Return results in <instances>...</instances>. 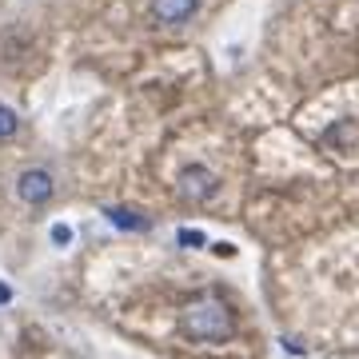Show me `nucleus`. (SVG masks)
I'll return each instance as SVG.
<instances>
[{
    "label": "nucleus",
    "mask_w": 359,
    "mask_h": 359,
    "mask_svg": "<svg viewBox=\"0 0 359 359\" xmlns=\"http://www.w3.org/2000/svg\"><path fill=\"white\" fill-rule=\"evenodd\" d=\"M16 196L25 200V204H48L52 200V172H44V168H28V172H20V180H16Z\"/></svg>",
    "instance_id": "2"
},
{
    "label": "nucleus",
    "mask_w": 359,
    "mask_h": 359,
    "mask_svg": "<svg viewBox=\"0 0 359 359\" xmlns=\"http://www.w3.org/2000/svg\"><path fill=\"white\" fill-rule=\"evenodd\" d=\"M180 244H184V248H200V244H204V236L192 231V228H184V231H180Z\"/></svg>",
    "instance_id": "7"
},
{
    "label": "nucleus",
    "mask_w": 359,
    "mask_h": 359,
    "mask_svg": "<svg viewBox=\"0 0 359 359\" xmlns=\"http://www.w3.org/2000/svg\"><path fill=\"white\" fill-rule=\"evenodd\" d=\"M8 299H13V292H8V283H0V308H4Z\"/></svg>",
    "instance_id": "10"
},
{
    "label": "nucleus",
    "mask_w": 359,
    "mask_h": 359,
    "mask_svg": "<svg viewBox=\"0 0 359 359\" xmlns=\"http://www.w3.org/2000/svg\"><path fill=\"white\" fill-rule=\"evenodd\" d=\"M104 216L112 219L116 228H128V231H144V228H148V219L136 216V212H128V208H104Z\"/></svg>",
    "instance_id": "5"
},
{
    "label": "nucleus",
    "mask_w": 359,
    "mask_h": 359,
    "mask_svg": "<svg viewBox=\"0 0 359 359\" xmlns=\"http://www.w3.org/2000/svg\"><path fill=\"white\" fill-rule=\"evenodd\" d=\"M180 327L188 335H196V339H228L236 332V316H231V308L224 299L200 295V299H192L180 311Z\"/></svg>",
    "instance_id": "1"
},
{
    "label": "nucleus",
    "mask_w": 359,
    "mask_h": 359,
    "mask_svg": "<svg viewBox=\"0 0 359 359\" xmlns=\"http://www.w3.org/2000/svg\"><path fill=\"white\" fill-rule=\"evenodd\" d=\"M52 240H56V244H68V240H72V231H68V228H52Z\"/></svg>",
    "instance_id": "9"
},
{
    "label": "nucleus",
    "mask_w": 359,
    "mask_h": 359,
    "mask_svg": "<svg viewBox=\"0 0 359 359\" xmlns=\"http://www.w3.org/2000/svg\"><path fill=\"white\" fill-rule=\"evenodd\" d=\"M200 8V0H152V20L164 28H176V25H188Z\"/></svg>",
    "instance_id": "4"
},
{
    "label": "nucleus",
    "mask_w": 359,
    "mask_h": 359,
    "mask_svg": "<svg viewBox=\"0 0 359 359\" xmlns=\"http://www.w3.org/2000/svg\"><path fill=\"white\" fill-rule=\"evenodd\" d=\"M176 188H180V196H184V200H208V196L216 192V176H212L208 168L192 164V168H184V172H180Z\"/></svg>",
    "instance_id": "3"
},
{
    "label": "nucleus",
    "mask_w": 359,
    "mask_h": 359,
    "mask_svg": "<svg viewBox=\"0 0 359 359\" xmlns=\"http://www.w3.org/2000/svg\"><path fill=\"white\" fill-rule=\"evenodd\" d=\"M351 132H355V128H351V124H335V128L327 132V144H339V140H347Z\"/></svg>",
    "instance_id": "8"
},
{
    "label": "nucleus",
    "mask_w": 359,
    "mask_h": 359,
    "mask_svg": "<svg viewBox=\"0 0 359 359\" xmlns=\"http://www.w3.org/2000/svg\"><path fill=\"white\" fill-rule=\"evenodd\" d=\"M16 128H20V120H16V112L8 108V104H0V144L4 140H13Z\"/></svg>",
    "instance_id": "6"
}]
</instances>
